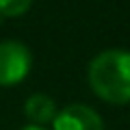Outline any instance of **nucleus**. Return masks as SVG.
Listing matches in <instances>:
<instances>
[{"label":"nucleus","instance_id":"423d86ee","mask_svg":"<svg viewBox=\"0 0 130 130\" xmlns=\"http://www.w3.org/2000/svg\"><path fill=\"white\" fill-rule=\"evenodd\" d=\"M22 130H46L43 126H32V124H28V126H24Z\"/></svg>","mask_w":130,"mask_h":130},{"label":"nucleus","instance_id":"7ed1b4c3","mask_svg":"<svg viewBox=\"0 0 130 130\" xmlns=\"http://www.w3.org/2000/svg\"><path fill=\"white\" fill-rule=\"evenodd\" d=\"M54 130H104L102 117L87 104H70L63 111H56Z\"/></svg>","mask_w":130,"mask_h":130},{"label":"nucleus","instance_id":"f257e3e1","mask_svg":"<svg viewBox=\"0 0 130 130\" xmlns=\"http://www.w3.org/2000/svg\"><path fill=\"white\" fill-rule=\"evenodd\" d=\"M91 89L111 104L130 102V52L104 50L89 65Z\"/></svg>","mask_w":130,"mask_h":130},{"label":"nucleus","instance_id":"f03ea898","mask_svg":"<svg viewBox=\"0 0 130 130\" xmlns=\"http://www.w3.org/2000/svg\"><path fill=\"white\" fill-rule=\"evenodd\" d=\"M30 72V50L22 41H0V85L11 87Z\"/></svg>","mask_w":130,"mask_h":130},{"label":"nucleus","instance_id":"20e7f679","mask_svg":"<svg viewBox=\"0 0 130 130\" xmlns=\"http://www.w3.org/2000/svg\"><path fill=\"white\" fill-rule=\"evenodd\" d=\"M24 113L32 121V126H43L54 119L56 115V104L50 95L46 93H32L24 104Z\"/></svg>","mask_w":130,"mask_h":130},{"label":"nucleus","instance_id":"39448f33","mask_svg":"<svg viewBox=\"0 0 130 130\" xmlns=\"http://www.w3.org/2000/svg\"><path fill=\"white\" fill-rule=\"evenodd\" d=\"M32 0H0V15L7 18H18L30 9Z\"/></svg>","mask_w":130,"mask_h":130}]
</instances>
